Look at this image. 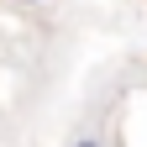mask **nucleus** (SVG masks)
Returning <instances> with one entry per match:
<instances>
[{"mask_svg": "<svg viewBox=\"0 0 147 147\" xmlns=\"http://www.w3.org/2000/svg\"><path fill=\"white\" fill-rule=\"evenodd\" d=\"M21 5H37V0H21Z\"/></svg>", "mask_w": 147, "mask_h": 147, "instance_id": "f03ea898", "label": "nucleus"}, {"mask_svg": "<svg viewBox=\"0 0 147 147\" xmlns=\"http://www.w3.org/2000/svg\"><path fill=\"white\" fill-rule=\"evenodd\" d=\"M74 147H100V137H79V142H74Z\"/></svg>", "mask_w": 147, "mask_h": 147, "instance_id": "f257e3e1", "label": "nucleus"}]
</instances>
